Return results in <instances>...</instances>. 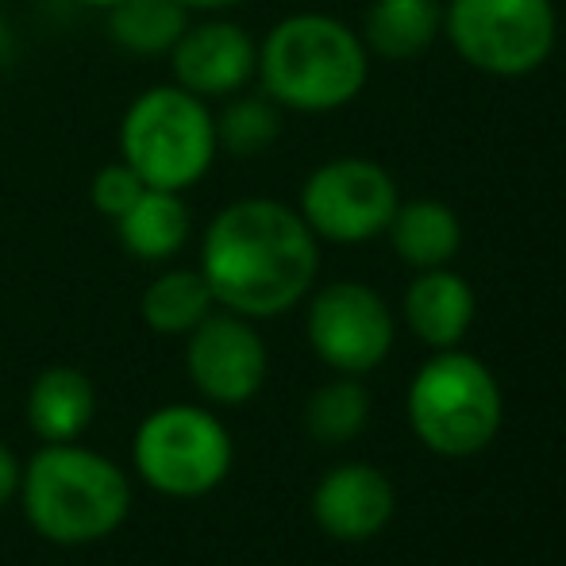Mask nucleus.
I'll list each match as a JSON object with an SVG mask.
<instances>
[{
  "label": "nucleus",
  "instance_id": "dca6fc26",
  "mask_svg": "<svg viewBox=\"0 0 566 566\" xmlns=\"http://www.w3.org/2000/svg\"><path fill=\"white\" fill-rule=\"evenodd\" d=\"M124 247L143 262H166L186 247L193 217L181 193L170 189H143V197L116 220Z\"/></svg>",
  "mask_w": 566,
  "mask_h": 566
},
{
  "label": "nucleus",
  "instance_id": "6e6552de",
  "mask_svg": "<svg viewBox=\"0 0 566 566\" xmlns=\"http://www.w3.org/2000/svg\"><path fill=\"white\" fill-rule=\"evenodd\" d=\"M397 205V181L370 158H332L308 174L301 189V217L313 235L332 243H366L381 235Z\"/></svg>",
  "mask_w": 566,
  "mask_h": 566
},
{
  "label": "nucleus",
  "instance_id": "f3484780",
  "mask_svg": "<svg viewBox=\"0 0 566 566\" xmlns=\"http://www.w3.org/2000/svg\"><path fill=\"white\" fill-rule=\"evenodd\" d=\"M386 231H389V239H394V251L417 270L448 266L462 247L459 217L440 201L397 205V212Z\"/></svg>",
  "mask_w": 566,
  "mask_h": 566
},
{
  "label": "nucleus",
  "instance_id": "20e7f679",
  "mask_svg": "<svg viewBox=\"0 0 566 566\" xmlns=\"http://www.w3.org/2000/svg\"><path fill=\"white\" fill-rule=\"evenodd\" d=\"M217 147V116L181 85L139 93L119 124V155L147 189H189L209 174Z\"/></svg>",
  "mask_w": 566,
  "mask_h": 566
},
{
  "label": "nucleus",
  "instance_id": "6ab92c4d",
  "mask_svg": "<svg viewBox=\"0 0 566 566\" xmlns=\"http://www.w3.org/2000/svg\"><path fill=\"white\" fill-rule=\"evenodd\" d=\"M189 28V8L178 0H119L108 8V31L132 54L174 51Z\"/></svg>",
  "mask_w": 566,
  "mask_h": 566
},
{
  "label": "nucleus",
  "instance_id": "aec40b11",
  "mask_svg": "<svg viewBox=\"0 0 566 566\" xmlns=\"http://www.w3.org/2000/svg\"><path fill=\"white\" fill-rule=\"evenodd\" d=\"M370 417V397L358 381H332V386L316 389L308 401V432L321 443H347L366 428Z\"/></svg>",
  "mask_w": 566,
  "mask_h": 566
},
{
  "label": "nucleus",
  "instance_id": "7ed1b4c3",
  "mask_svg": "<svg viewBox=\"0 0 566 566\" xmlns=\"http://www.w3.org/2000/svg\"><path fill=\"white\" fill-rule=\"evenodd\" d=\"M262 90L293 113H336L370 77L366 43L336 15L297 12L270 28L259 46Z\"/></svg>",
  "mask_w": 566,
  "mask_h": 566
},
{
  "label": "nucleus",
  "instance_id": "a211bd4d",
  "mask_svg": "<svg viewBox=\"0 0 566 566\" xmlns=\"http://www.w3.org/2000/svg\"><path fill=\"white\" fill-rule=\"evenodd\" d=\"M212 305L217 297L201 270H166L147 285L139 308L147 328L158 336H189L212 313Z\"/></svg>",
  "mask_w": 566,
  "mask_h": 566
},
{
  "label": "nucleus",
  "instance_id": "ddd939ff",
  "mask_svg": "<svg viewBox=\"0 0 566 566\" xmlns=\"http://www.w3.org/2000/svg\"><path fill=\"white\" fill-rule=\"evenodd\" d=\"M405 321L428 347L448 350L474 324V290L467 285V277L443 266L420 270V277L405 293Z\"/></svg>",
  "mask_w": 566,
  "mask_h": 566
},
{
  "label": "nucleus",
  "instance_id": "9d476101",
  "mask_svg": "<svg viewBox=\"0 0 566 566\" xmlns=\"http://www.w3.org/2000/svg\"><path fill=\"white\" fill-rule=\"evenodd\" d=\"M193 386L217 405H243L266 381V343L239 313H209L186 347Z\"/></svg>",
  "mask_w": 566,
  "mask_h": 566
},
{
  "label": "nucleus",
  "instance_id": "b1692460",
  "mask_svg": "<svg viewBox=\"0 0 566 566\" xmlns=\"http://www.w3.org/2000/svg\"><path fill=\"white\" fill-rule=\"evenodd\" d=\"M189 12H228V8H239L243 0H178Z\"/></svg>",
  "mask_w": 566,
  "mask_h": 566
},
{
  "label": "nucleus",
  "instance_id": "f03ea898",
  "mask_svg": "<svg viewBox=\"0 0 566 566\" xmlns=\"http://www.w3.org/2000/svg\"><path fill=\"white\" fill-rule=\"evenodd\" d=\"M20 501L28 524L51 544H97L132 513V482L108 454L46 443L23 467Z\"/></svg>",
  "mask_w": 566,
  "mask_h": 566
},
{
  "label": "nucleus",
  "instance_id": "4468645a",
  "mask_svg": "<svg viewBox=\"0 0 566 566\" xmlns=\"http://www.w3.org/2000/svg\"><path fill=\"white\" fill-rule=\"evenodd\" d=\"M97 412V386L74 366H51L31 381L28 424L43 443H74Z\"/></svg>",
  "mask_w": 566,
  "mask_h": 566
},
{
  "label": "nucleus",
  "instance_id": "5701e85b",
  "mask_svg": "<svg viewBox=\"0 0 566 566\" xmlns=\"http://www.w3.org/2000/svg\"><path fill=\"white\" fill-rule=\"evenodd\" d=\"M20 474H23V470H20V462H15V454L0 443V505L20 493Z\"/></svg>",
  "mask_w": 566,
  "mask_h": 566
},
{
  "label": "nucleus",
  "instance_id": "423d86ee",
  "mask_svg": "<svg viewBox=\"0 0 566 566\" xmlns=\"http://www.w3.org/2000/svg\"><path fill=\"white\" fill-rule=\"evenodd\" d=\"M443 31L482 74L528 77L552 59L559 20L552 0H451Z\"/></svg>",
  "mask_w": 566,
  "mask_h": 566
},
{
  "label": "nucleus",
  "instance_id": "2eb2a0df",
  "mask_svg": "<svg viewBox=\"0 0 566 566\" xmlns=\"http://www.w3.org/2000/svg\"><path fill=\"white\" fill-rule=\"evenodd\" d=\"M443 35L440 0H374L366 12L363 43L378 59L412 62Z\"/></svg>",
  "mask_w": 566,
  "mask_h": 566
},
{
  "label": "nucleus",
  "instance_id": "39448f33",
  "mask_svg": "<svg viewBox=\"0 0 566 566\" xmlns=\"http://www.w3.org/2000/svg\"><path fill=\"white\" fill-rule=\"evenodd\" d=\"M409 420L436 454L467 459L497 436L501 389L474 355L448 347L412 378Z\"/></svg>",
  "mask_w": 566,
  "mask_h": 566
},
{
  "label": "nucleus",
  "instance_id": "393cba45",
  "mask_svg": "<svg viewBox=\"0 0 566 566\" xmlns=\"http://www.w3.org/2000/svg\"><path fill=\"white\" fill-rule=\"evenodd\" d=\"M77 4H85V8H113V4H119V0H77Z\"/></svg>",
  "mask_w": 566,
  "mask_h": 566
},
{
  "label": "nucleus",
  "instance_id": "9b49d317",
  "mask_svg": "<svg viewBox=\"0 0 566 566\" xmlns=\"http://www.w3.org/2000/svg\"><path fill=\"white\" fill-rule=\"evenodd\" d=\"M174 82L193 97H235L259 70V46L239 23L209 20L174 43Z\"/></svg>",
  "mask_w": 566,
  "mask_h": 566
},
{
  "label": "nucleus",
  "instance_id": "f8f14e48",
  "mask_svg": "<svg viewBox=\"0 0 566 566\" xmlns=\"http://www.w3.org/2000/svg\"><path fill=\"white\" fill-rule=\"evenodd\" d=\"M394 485L378 467L347 462L321 478L313 493V516L328 536L358 544L378 536L394 516Z\"/></svg>",
  "mask_w": 566,
  "mask_h": 566
},
{
  "label": "nucleus",
  "instance_id": "4be33fe9",
  "mask_svg": "<svg viewBox=\"0 0 566 566\" xmlns=\"http://www.w3.org/2000/svg\"><path fill=\"white\" fill-rule=\"evenodd\" d=\"M143 189H147V186H143V178L124 163V158H119V163L105 166V170L93 178V205H97L105 217L119 220L135 201H139Z\"/></svg>",
  "mask_w": 566,
  "mask_h": 566
},
{
  "label": "nucleus",
  "instance_id": "f257e3e1",
  "mask_svg": "<svg viewBox=\"0 0 566 566\" xmlns=\"http://www.w3.org/2000/svg\"><path fill=\"white\" fill-rule=\"evenodd\" d=\"M321 251L297 209L266 197H247L220 212L205 231L201 274L217 305L247 321H266L293 308L313 290Z\"/></svg>",
  "mask_w": 566,
  "mask_h": 566
},
{
  "label": "nucleus",
  "instance_id": "1a4fd4ad",
  "mask_svg": "<svg viewBox=\"0 0 566 566\" xmlns=\"http://www.w3.org/2000/svg\"><path fill=\"white\" fill-rule=\"evenodd\" d=\"M308 343L343 374H366L394 347V316L363 282H332L308 308Z\"/></svg>",
  "mask_w": 566,
  "mask_h": 566
},
{
  "label": "nucleus",
  "instance_id": "412c9836",
  "mask_svg": "<svg viewBox=\"0 0 566 566\" xmlns=\"http://www.w3.org/2000/svg\"><path fill=\"white\" fill-rule=\"evenodd\" d=\"M277 135H282V116H277V105L266 93L231 101L217 119V143L235 158L262 155Z\"/></svg>",
  "mask_w": 566,
  "mask_h": 566
},
{
  "label": "nucleus",
  "instance_id": "0eeeda50",
  "mask_svg": "<svg viewBox=\"0 0 566 566\" xmlns=\"http://www.w3.org/2000/svg\"><path fill=\"white\" fill-rule=\"evenodd\" d=\"M135 470L166 497H201L228 478L231 436L209 409L166 405L135 432Z\"/></svg>",
  "mask_w": 566,
  "mask_h": 566
}]
</instances>
